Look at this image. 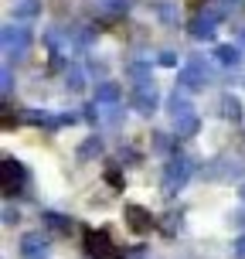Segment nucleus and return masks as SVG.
Here are the masks:
<instances>
[{"label":"nucleus","mask_w":245,"mask_h":259,"mask_svg":"<svg viewBox=\"0 0 245 259\" xmlns=\"http://www.w3.org/2000/svg\"><path fill=\"white\" fill-rule=\"evenodd\" d=\"M24 123H31V126L38 130H62V116H55V113H48V109H24Z\"/></svg>","instance_id":"f8f14e48"},{"label":"nucleus","mask_w":245,"mask_h":259,"mask_svg":"<svg viewBox=\"0 0 245 259\" xmlns=\"http://www.w3.org/2000/svg\"><path fill=\"white\" fill-rule=\"evenodd\" d=\"M126 75L140 85V82H154V68H150L146 62H129L126 65Z\"/></svg>","instance_id":"412c9836"},{"label":"nucleus","mask_w":245,"mask_h":259,"mask_svg":"<svg viewBox=\"0 0 245 259\" xmlns=\"http://www.w3.org/2000/svg\"><path fill=\"white\" fill-rule=\"evenodd\" d=\"M150 147H154V154L174 157L177 154V137H174V133H154V137H150Z\"/></svg>","instance_id":"a211bd4d"},{"label":"nucleus","mask_w":245,"mask_h":259,"mask_svg":"<svg viewBox=\"0 0 245 259\" xmlns=\"http://www.w3.org/2000/svg\"><path fill=\"white\" fill-rule=\"evenodd\" d=\"M177 225H181V211H167V219H164V232L174 235V232H177Z\"/></svg>","instance_id":"bb28decb"},{"label":"nucleus","mask_w":245,"mask_h":259,"mask_svg":"<svg viewBox=\"0 0 245 259\" xmlns=\"http://www.w3.org/2000/svg\"><path fill=\"white\" fill-rule=\"evenodd\" d=\"M211 58L218 65H225V68H238V65H242V48H238V45H215Z\"/></svg>","instance_id":"4468645a"},{"label":"nucleus","mask_w":245,"mask_h":259,"mask_svg":"<svg viewBox=\"0 0 245 259\" xmlns=\"http://www.w3.org/2000/svg\"><path fill=\"white\" fill-rule=\"evenodd\" d=\"M225 14H228L225 7H201V11L187 21L191 38L194 41H211V38H215V27H218V21L225 17Z\"/></svg>","instance_id":"39448f33"},{"label":"nucleus","mask_w":245,"mask_h":259,"mask_svg":"<svg viewBox=\"0 0 245 259\" xmlns=\"http://www.w3.org/2000/svg\"><path fill=\"white\" fill-rule=\"evenodd\" d=\"M238 45H245V27H242V31H238Z\"/></svg>","instance_id":"f704fd0d"},{"label":"nucleus","mask_w":245,"mask_h":259,"mask_svg":"<svg viewBox=\"0 0 245 259\" xmlns=\"http://www.w3.org/2000/svg\"><path fill=\"white\" fill-rule=\"evenodd\" d=\"M184 109H191V99H187V92H170L167 96V113L170 116H177V113H184Z\"/></svg>","instance_id":"5701e85b"},{"label":"nucleus","mask_w":245,"mask_h":259,"mask_svg":"<svg viewBox=\"0 0 245 259\" xmlns=\"http://www.w3.org/2000/svg\"><path fill=\"white\" fill-rule=\"evenodd\" d=\"M129 103H133V109H136L140 116H154V113H157V103H160V92H157L154 82H140V85H133Z\"/></svg>","instance_id":"6e6552de"},{"label":"nucleus","mask_w":245,"mask_h":259,"mask_svg":"<svg viewBox=\"0 0 245 259\" xmlns=\"http://www.w3.org/2000/svg\"><path fill=\"white\" fill-rule=\"evenodd\" d=\"M238 198H242V201H245V184H242V188H238Z\"/></svg>","instance_id":"c9c22d12"},{"label":"nucleus","mask_w":245,"mask_h":259,"mask_svg":"<svg viewBox=\"0 0 245 259\" xmlns=\"http://www.w3.org/2000/svg\"><path fill=\"white\" fill-rule=\"evenodd\" d=\"M170 119H174V137L177 140H191V137L201 133V116L194 113V106L184 109V113H177V116H170Z\"/></svg>","instance_id":"9d476101"},{"label":"nucleus","mask_w":245,"mask_h":259,"mask_svg":"<svg viewBox=\"0 0 245 259\" xmlns=\"http://www.w3.org/2000/svg\"><path fill=\"white\" fill-rule=\"evenodd\" d=\"M0 92H4V99L14 92V75H11V68L4 65V72H0Z\"/></svg>","instance_id":"a878e982"},{"label":"nucleus","mask_w":245,"mask_h":259,"mask_svg":"<svg viewBox=\"0 0 245 259\" xmlns=\"http://www.w3.org/2000/svg\"><path fill=\"white\" fill-rule=\"evenodd\" d=\"M232 225L235 229H245V211H232Z\"/></svg>","instance_id":"473e14b6"},{"label":"nucleus","mask_w":245,"mask_h":259,"mask_svg":"<svg viewBox=\"0 0 245 259\" xmlns=\"http://www.w3.org/2000/svg\"><path fill=\"white\" fill-rule=\"evenodd\" d=\"M48 235L44 232H24L21 235V256L24 259H48Z\"/></svg>","instance_id":"9b49d317"},{"label":"nucleus","mask_w":245,"mask_h":259,"mask_svg":"<svg viewBox=\"0 0 245 259\" xmlns=\"http://www.w3.org/2000/svg\"><path fill=\"white\" fill-rule=\"evenodd\" d=\"M191 178H194V160L191 157H184V154L167 157L164 174H160V191H164V198H177Z\"/></svg>","instance_id":"f257e3e1"},{"label":"nucleus","mask_w":245,"mask_h":259,"mask_svg":"<svg viewBox=\"0 0 245 259\" xmlns=\"http://www.w3.org/2000/svg\"><path fill=\"white\" fill-rule=\"evenodd\" d=\"M31 27H21V24H4L0 31V45H4V62H17L31 52Z\"/></svg>","instance_id":"7ed1b4c3"},{"label":"nucleus","mask_w":245,"mask_h":259,"mask_svg":"<svg viewBox=\"0 0 245 259\" xmlns=\"http://www.w3.org/2000/svg\"><path fill=\"white\" fill-rule=\"evenodd\" d=\"M232 259H245V235H238L232 246Z\"/></svg>","instance_id":"7c9ffc66"},{"label":"nucleus","mask_w":245,"mask_h":259,"mask_svg":"<svg viewBox=\"0 0 245 259\" xmlns=\"http://www.w3.org/2000/svg\"><path fill=\"white\" fill-rule=\"evenodd\" d=\"M218 109H221V116L228 119V123H242V99H238V96H235V92H225V96H221L218 99Z\"/></svg>","instance_id":"2eb2a0df"},{"label":"nucleus","mask_w":245,"mask_h":259,"mask_svg":"<svg viewBox=\"0 0 245 259\" xmlns=\"http://www.w3.org/2000/svg\"><path fill=\"white\" fill-rule=\"evenodd\" d=\"M157 65H164V68H177V52H160V55H157Z\"/></svg>","instance_id":"c85d7f7f"},{"label":"nucleus","mask_w":245,"mask_h":259,"mask_svg":"<svg viewBox=\"0 0 245 259\" xmlns=\"http://www.w3.org/2000/svg\"><path fill=\"white\" fill-rule=\"evenodd\" d=\"M201 174L211 181H245V157L235 150H225V154L211 157Z\"/></svg>","instance_id":"f03ea898"},{"label":"nucleus","mask_w":245,"mask_h":259,"mask_svg":"<svg viewBox=\"0 0 245 259\" xmlns=\"http://www.w3.org/2000/svg\"><path fill=\"white\" fill-rule=\"evenodd\" d=\"M95 103H99V106H119V103H123V89H119L116 82L103 78V82L95 85Z\"/></svg>","instance_id":"ddd939ff"},{"label":"nucleus","mask_w":245,"mask_h":259,"mask_svg":"<svg viewBox=\"0 0 245 259\" xmlns=\"http://www.w3.org/2000/svg\"><path fill=\"white\" fill-rule=\"evenodd\" d=\"M89 72H92L95 78H106V75H109V65L99 62V58H92V62H89Z\"/></svg>","instance_id":"cd10ccee"},{"label":"nucleus","mask_w":245,"mask_h":259,"mask_svg":"<svg viewBox=\"0 0 245 259\" xmlns=\"http://www.w3.org/2000/svg\"><path fill=\"white\" fill-rule=\"evenodd\" d=\"M11 14L17 21H34L41 14V0H11Z\"/></svg>","instance_id":"f3484780"},{"label":"nucleus","mask_w":245,"mask_h":259,"mask_svg":"<svg viewBox=\"0 0 245 259\" xmlns=\"http://www.w3.org/2000/svg\"><path fill=\"white\" fill-rule=\"evenodd\" d=\"M103 150H106L103 137H99V133H92L89 140L78 147V160H92V157H99V154H103Z\"/></svg>","instance_id":"aec40b11"},{"label":"nucleus","mask_w":245,"mask_h":259,"mask_svg":"<svg viewBox=\"0 0 245 259\" xmlns=\"http://www.w3.org/2000/svg\"><path fill=\"white\" fill-rule=\"evenodd\" d=\"M65 82H68V89H72V92H82V89H85V68L75 65V62H68V65H65Z\"/></svg>","instance_id":"6ab92c4d"},{"label":"nucleus","mask_w":245,"mask_h":259,"mask_svg":"<svg viewBox=\"0 0 245 259\" xmlns=\"http://www.w3.org/2000/svg\"><path fill=\"white\" fill-rule=\"evenodd\" d=\"M21 222V211H14V205H4V225H17Z\"/></svg>","instance_id":"c756f323"},{"label":"nucleus","mask_w":245,"mask_h":259,"mask_svg":"<svg viewBox=\"0 0 245 259\" xmlns=\"http://www.w3.org/2000/svg\"><path fill=\"white\" fill-rule=\"evenodd\" d=\"M106 178H109V184H113V188H119V184H123V178H119V170H116V167L109 170V174H106Z\"/></svg>","instance_id":"72a5a7b5"},{"label":"nucleus","mask_w":245,"mask_h":259,"mask_svg":"<svg viewBox=\"0 0 245 259\" xmlns=\"http://www.w3.org/2000/svg\"><path fill=\"white\" fill-rule=\"evenodd\" d=\"M123 123V106H99V126H119Z\"/></svg>","instance_id":"4be33fe9"},{"label":"nucleus","mask_w":245,"mask_h":259,"mask_svg":"<svg viewBox=\"0 0 245 259\" xmlns=\"http://www.w3.org/2000/svg\"><path fill=\"white\" fill-rule=\"evenodd\" d=\"M41 222H44L52 232H58V235H72V229H75V222L68 219V215H62V211H44Z\"/></svg>","instance_id":"dca6fc26"},{"label":"nucleus","mask_w":245,"mask_h":259,"mask_svg":"<svg viewBox=\"0 0 245 259\" xmlns=\"http://www.w3.org/2000/svg\"><path fill=\"white\" fill-rule=\"evenodd\" d=\"M123 219H126V225H129L136 235L154 232V225H157V219H154V215H150L143 205H126V208H123Z\"/></svg>","instance_id":"1a4fd4ad"},{"label":"nucleus","mask_w":245,"mask_h":259,"mask_svg":"<svg viewBox=\"0 0 245 259\" xmlns=\"http://www.w3.org/2000/svg\"><path fill=\"white\" fill-rule=\"evenodd\" d=\"M27 184V167L14 157H4V198H17Z\"/></svg>","instance_id":"0eeeda50"},{"label":"nucleus","mask_w":245,"mask_h":259,"mask_svg":"<svg viewBox=\"0 0 245 259\" xmlns=\"http://www.w3.org/2000/svg\"><path fill=\"white\" fill-rule=\"evenodd\" d=\"M154 11L164 17V21H177V4L174 0H157L154 4Z\"/></svg>","instance_id":"393cba45"},{"label":"nucleus","mask_w":245,"mask_h":259,"mask_svg":"<svg viewBox=\"0 0 245 259\" xmlns=\"http://www.w3.org/2000/svg\"><path fill=\"white\" fill-rule=\"evenodd\" d=\"M82 242H85L89 259H126V256H123V249H119L106 232H99V229H89Z\"/></svg>","instance_id":"423d86ee"},{"label":"nucleus","mask_w":245,"mask_h":259,"mask_svg":"<svg viewBox=\"0 0 245 259\" xmlns=\"http://www.w3.org/2000/svg\"><path fill=\"white\" fill-rule=\"evenodd\" d=\"M208 82H211V72H208L205 58L191 55V58H187V65H184L181 72H177V89L187 92V96H194V92L208 89Z\"/></svg>","instance_id":"20e7f679"},{"label":"nucleus","mask_w":245,"mask_h":259,"mask_svg":"<svg viewBox=\"0 0 245 259\" xmlns=\"http://www.w3.org/2000/svg\"><path fill=\"white\" fill-rule=\"evenodd\" d=\"M225 4V11H242L245 7V0H221Z\"/></svg>","instance_id":"2f4dec72"},{"label":"nucleus","mask_w":245,"mask_h":259,"mask_svg":"<svg viewBox=\"0 0 245 259\" xmlns=\"http://www.w3.org/2000/svg\"><path fill=\"white\" fill-rule=\"evenodd\" d=\"M103 14H126L133 7V0H92Z\"/></svg>","instance_id":"b1692460"}]
</instances>
